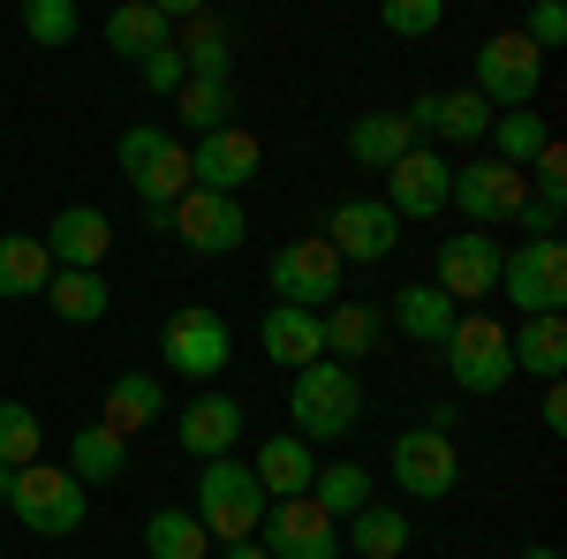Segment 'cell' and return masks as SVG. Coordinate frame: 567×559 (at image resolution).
<instances>
[{
	"mask_svg": "<svg viewBox=\"0 0 567 559\" xmlns=\"http://www.w3.org/2000/svg\"><path fill=\"white\" fill-rule=\"evenodd\" d=\"M114 167H122V182L136 189L152 235H167V213H175L182 189H189V144H182L175 130H159V122H136V130H122V144H114Z\"/></svg>",
	"mask_w": 567,
	"mask_h": 559,
	"instance_id": "cell-1",
	"label": "cell"
},
{
	"mask_svg": "<svg viewBox=\"0 0 567 559\" xmlns=\"http://www.w3.org/2000/svg\"><path fill=\"white\" fill-rule=\"evenodd\" d=\"M288 379H296V393H288V416H296V431H303L310 446H318V438H349V431L363 424V386H355V363H341V355H318V363L288 371Z\"/></svg>",
	"mask_w": 567,
	"mask_h": 559,
	"instance_id": "cell-2",
	"label": "cell"
},
{
	"mask_svg": "<svg viewBox=\"0 0 567 559\" xmlns=\"http://www.w3.org/2000/svg\"><path fill=\"white\" fill-rule=\"evenodd\" d=\"M265 484L250 462H235V454H219V462H205L197 469V507L189 515L205 521V537H219V545H243V537H258L265 521Z\"/></svg>",
	"mask_w": 567,
	"mask_h": 559,
	"instance_id": "cell-3",
	"label": "cell"
},
{
	"mask_svg": "<svg viewBox=\"0 0 567 559\" xmlns=\"http://www.w3.org/2000/svg\"><path fill=\"white\" fill-rule=\"evenodd\" d=\"M8 515L23 521V529H39V537H76L91 515V484L69 469H53V462H23L16 469V499H8Z\"/></svg>",
	"mask_w": 567,
	"mask_h": 559,
	"instance_id": "cell-4",
	"label": "cell"
},
{
	"mask_svg": "<svg viewBox=\"0 0 567 559\" xmlns=\"http://www.w3.org/2000/svg\"><path fill=\"white\" fill-rule=\"evenodd\" d=\"M227 355H235V325L219 318L213 302H182L175 318L159 325V363L175 379H189V386H213L227 371Z\"/></svg>",
	"mask_w": 567,
	"mask_h": 559,
	"instance_id": "cell-5",
	"label": "cell"
},
{
	"mask_svg": "<svg viewBox=\"0 0 567 559\" xmlns=\"http://www.w3.org/2000/svg\"><path fill=\"white\" fill-rule=\"evenodd\" d=\"M439 355H446V379H454V393H507L515 386V348H507V325L499 318H454V333L439 341Z\"/></svg>",
	"mask_w": 567,
	"mask_h": 559,
	"instance_id": "cell-6",
	"label": "cell"
},
{
	"mask_svg": "<svg viewBox=\"0 0 567 559\" xmlns=\"http://www.w3.org/2000/svg\"><path fill=\"white\" fill-rule=\"evenodd\" d=\"M492 296L515 302V318L567 310V250H560V235H553V242H529L523 235V250L499 258V288H492Z\"/></svg>",
	"mask_w": 567,
	"mask_h": 559,
	"instance_id": "cell-7",
	"label": "cell"
},
{
	"mask_svg": "<svg viewBox=\"0 0 567 559\" xmlns=\"http://www.w3.org/2000/svg\"><path fill=\"white\" fill-rule=\"evenodd\" d=\"M537 91H545V53L523 31H492L477 45V99L492 114H507V106H529Z\"/></svg>",
	"mask_w": 567,
	"mask_h": 559,
	"instance_id": "cell-8",
	"label": "cell"
},
{
	"mask_svg": "<svg viewBox=\"0 0 567 559\" xmlns=\"http://www.w3.org/2000/svg\"><path fill=\"white\" fill-rule=\"evenodd\" d=\"M167 235L182 250H197V258H235L250 242V213L235 197H219V189H182L175 213H167Z\"/></svg>",
	"mask_w": 567,
	"mask_h": 559,
	"instance_id": "cell-9",
	"label": "cell"
},
{
	"mask_svg": "<svg viewBox=\"0 0 567 559\" xmlns=\"http://www.w3.org/2000/svg\"><path fill=\"white\" fill-rule=\"evenodd\" d=\"M272 302H296V310H326L341 302V250L326 235H296L272 250Z\"/></svg>",
	"mask_w": 567,
	"mask_h": 559,
	"instance_id": "cell-10",
	"label": "cell"
},
{
	"mask_svg": "<svg viewBox=\"0 0 567 559\" xmlns=\"http://www.w3.org/2000/svg\"><path fill=\"white\" fill-rule=\"evenodd\" d=\"M401 227L409 219L393 213L386 197H341L333 213H326V242L341 250V265H386L401 250Z\"/></svg>",
	"mask_w": 567,
	"mask_h": 559,
	"instance_id": "cell-11",
	"label": "cell"
},
{
	"mask_svg": "<svg viewBox=\"0 0 567 559\" xmlns=\"http://www.w3.org/2000/svg\"><path fill=\"white\" fill-rule=\"evenodd\" d=\"M386 469H393V484H401V499H446V491L462 484V454H454L446 431L409 424L401 438H393Z\"/></svg>",
	"mask_w": 567,
	"mask_h": 559,
	"instance_id": "cell-12",
	"label": "cell"
},
{
	"mask_svg": "<svg viewBox=\"0 0 567 559\" xmlns=\"http://www.w3.org/2000/svg\"><path fill=\"white\" fill-rule=\"evenodd\" d=\"M258 545L272 559H341V521L326 515L318 499H272L258 521Z\"/></svg>",
	"mask_w": 567,
	"mask_h": 559,
	"instance_id": "cell-13",
	"label": "cell"
},
{
	"mask_svg": "<svg viewBox=\"0 0 567 559\" xmlns=\"http://www.w3.org/2000/svg\"><path fill=\"white\" fill-rule=\"evenodd\" d=\"M446 205H462V219H477V227H499L529 205V174L507 167V159H470L446 182Z\"/></svg>",
	"mask_w": 567,
	"mask_h": 559,
	"instance_id": "cell-14",
	"label": "cell"
},
{
	"mask_svg": "<svg viewBox=\"0 0 567 559\" xmlns=\"http://www.w3.org/2000/svg\"><path fill=\"white\" fill-rule=\"evenodd\" d=\"M499 235L492 227H462V235H446L439 242V258H432V288L439 296H454V302H477L499 288Z\"/></svg>",
	"mask_w": 567,
	"mask_h": 559,
	"instance_id": "cell-15",
	"label": "cell"
},
{
	"mask_svg": "<svg viewBox=\"0 0 567 559\" xmlns=\"http://www.w3.org/2000/svg\"><path fill=\"white\" fill-rule=\"evenodd\" d=\"M265 167V144L243 122H227V130H205L189 144V189H219V197H235L243 182H258Z\"/></svg>",
	"mask_w": 567,
	"mask_h": 559,
	"instance_id": "cell-16",
	"label": "cell"
},
{
	"mask_svg": "<svg viewBox=\"0 0 567 559\" xmlns=\"http://www.w3.org/2000/svg\"><path fill=\"white\" fill-rule=\"evenodd\" d=\"M446 182H454V159L439 144H409L386 167V205L401 219H439L446 213Z\"/></svg>",
	"mask_w": 567,
	"mask_h": 559,
	"instance_id": "cell-17",
	"label": "cell"
},
{
	"mask_svg": "<svg viewBox=\"0 0 567 559\" xmlns=\"http://www.w3.org/2000/svg\"><path fill=\"white\" fill-rule=\"evenodd\" d=\"M45 258L69 265V272H99L106 250H114V219L99 213V205H61V213L45 219Z\"/></svg>",
	"mask_w": 567,
	"mask_h": 559,
	"instance_id": "cell-18",
	"label": "cell"
},
{
	"mask_svg": "<svg viewBox=\"0 0 567 559\" xmlns=\"http://www.w3.org/2000/svg\"><path fill=\"white\" fill-rule=\"evenodd\" d=\"M175 438H182V454H197V462L235 454V446H243V401H227V393H197V401H182Z\"/></svg>",
	"mask_w": 567,
	"mask_h": 559,
	"instance_id": "cell-19",
	"label": "cell"
},
{
	"mask_svg": "<svg viewBox=\"0 0 567 559\" xmlns=\"http://www.w3.org/2000/svg\"><path fill=\"white\" fill-rule=\"evenodd\" d=\"M258 341H265V363H272V371H303V363H318V355H326L318 310H296V302H272V310H265Z\"/></svg>",
	"mask_w": 567,
	"mask_h": 559,
	"instance_id": "cell-20",
	"label": "cell"
},
{
	"mask_svg": "<svg viewBox=\"0 0 567 559\" xmlns=\"http://www.w3.org/2000/svg\"><path fill=\"white\" fill-rule=\"evenodd\" d=\"M318 333H326V355H341V363H355V355H371V348H386V310L363 296H341L318 310Z\"/></svg>",
	"mask_w": 567,
	"mask_h": 559,
	"instance_id": "cell-21",
	"label": "cell"
},
{
	"mask_svg": "<svg viewBox=\"0 0 567 559\" xmlns=\"http://www.w3.org/2000/svg\"><path fill=\"white\" fill-rule=\"evenodd\" d=\"M258 484H265V499H303L310 491V476H318V446H310L303 431H272L258 446Z\"/></svg>",
	"mask_w": 567,
	"mask_h": 559,
	"instance_id": "cell-22",
	"label": "cell"
},
{
	"mask_svg": "<svg viewBox=\"0 0 567 559\" xmlns=\"http://www.w3.org/2000/svg\"><path fill=\"white\" fill-rule=\"evenodd\" d=\"M454 318H462V302L439 296L432 280H409V288L393 296V310H386V325H401V341H424V348L446 341V333H454Z\"/></svg>",
	"mask_w": 567,
	"mask_h": 559,
	"instance_id": "cell-23",
	"label": "cell"
},
{
	"mask_svg": "<svg viewBox=\"0 0 567 559\" xmlns=\"http://www.w3.org/2000/svg\"><path fill=\"white\" fill-rule=\"evenodd\" d=\"M175 53L189 76H213V84H227L235 76V31L219 23L213 8L205 15H189V23H175Z\"/></svg>",
	"mask_w": 567,
	"mask_h": 559,
	"instance_id": "cell-24",
	"label": "cell"
},
{
	"mask_svg": "<svg viewBox=\"0 0 567 559\" xmlns=\"http://www.w3.org/2000/svg\"><path fill=\"white\" fill-rule=\"evenodd\" d=\"M409 144H424V136L409 130V114H393V106H379V114H355L349 122V159L355 167H379L386 174Z\"/></svg>",
	"mask_w": 567,
	"mask_h": 559,
	"instance_id": "cell-25",
	"label": "cell"
},
{
	"mask_svg": "<svg viewBox=\"0 0 567 559\" xmlns=\"http://www.w3.org/2000/svg\"><path fill=\"white\" fill-rule=\"evenodd\" d=\"M507 348H515V371H529V379H567V318L560 310L523 318V325L507 333Z\"/></svg>",
	"mask_w": 567,
	"mask_h": 559,
	"instance_id": "cell-26",
	"label": "cell"
},
{
	"mask_svg": "<svg viewBox=\"0 0 567 559\" xmlns=\"http://www.w3.org/2000/svg\"><path fill=\"white\" fill-rule=\"evenodd\" d=\"M159 401H167V393H159L152 371H122V379L106 386V401H99V424H114L122 438H130V431H152L159 424Z\"/></svg>",
	"mask_w": 567,
	"mask_h": 559,
	"instance_id": "cell-27",
	"label": "cell"
},
{
	"mask_svg": "<svg viewBox=\"0 0 567 559\" xmlns=\"http://www.w3.org/2000/svg\"><path fill=\"white\" fill-rule=\"evenodd\" d=\"M45 302H53V318H61V325H99V318L114 310V288H106L99 272H69V265H53Z\"/></svg>",
	"mask_w": 567,
	"mask_h": 559,
	"instance_id": "cell-28",
	"label": "cell"
},
{
	"mask_svg": "<svg viewBox=\"0 0 567 559\" xmlns=\"http://www.w3.org/2000/svg\"><path fill=\"white\" fill-rule=\"evenodd\" d=\"M99 39L114 45L122 61H144L152 45H175V23H167V15H159L152 0H122V8L106 15V31H99Z\"/></svg>",
	"mask_w": 567,
	"mask_h": 559,
	"instance_id": "cell-29",
	"label": "cell"
},
{
	"mask_svg": "<svg viewBox=\"0 0 567 559\" xmlns=\"http://www.w3.org/2000/svg\"><path fill=\"white\" fill-rule=\"evenodd\" d=\"M144 552L152 559H213V537L189 507H152L144 515Z\"/></svg>",
	"mask_w": 567,
	"mask_h": 559,
	"instance_id": "cell-30",
	"label": "cell"
},
{
	"mask_svg": "<svg viewBox=\"0 0 567 559\" xmlns=\"http://www.w3.org/2000/svg\"><path fill=\"white\" fill-rule=\"evenodd\" d=\"M45 280H53V258L39 235H0V302L45 296Z\"/></svg>",
	"mask_w": 567,
	"mask_h": 559,
	"instance_id": "cell-31",
	"label": "cell"
},
{
	"mask_svg": "<svg viewBox=\"0 0 567 559\" xmlns=\"http://www.w3.org/2000/svg\"><path fill=\"white\" fill-rule=\"evenodd\" d=\"M130 469V438L114 424H84L69 438V476H84V484H114V476Z\"/></svg>",
	"mask_w": 567,
	"mask_h": 559,
	"instance_id": "cell-32",
	"label": "cell"
},
{
	"mask_svg": "<svg viewBox=\"0 0 567 559\" xmlns=\"http://www.w3.org/2000/svg\"><path fill=\"white\" fill-rule=\"evenodd\" d=\"M484 144L507 159V167H529L545 144H553V122L537 114V106H507V114H492V130H484Z\"/></svg>",
	"mask_w": 567,
	"mask_h": 559,
	"instance_id": "cell-33",
	"label": "cell"
},
{
	"mask_svg": "<svg viewBox=\"0 0 567 559\" xmlns=\"http://www.w3.org/2000/svg\"><path fill=\"white\" fill-rule=\"evenodd\" d=\"M349 545L363 559H401L409 552V521H401V507H379V499H363L349 515Z\"/></svg>",
	"mask_w": 567,
	"mask_h": 559,
	"instance_id": "cell-34",
	"label": "cell"
},
{
	"mask_svg": "<svg viewBox=\"0 0 567 559\" xmlns=\"http://www.w3.org/2000/svg\"><path fill=\"white\" fill-rule=\"evenodd\" d=\"M310 499H318L333 521H349L355 507L371 499V469H363V462H318V476H310Z\"/></svg>",
	"mask_w": 567,
	"mask_h": 559,
	"instance_id": "cell-35",
	"label": "cell"
},
{
	"mask_svg": "<svg viewBox=\"0 0 567 559\" xmlns=\"http://www.w3.org/2000/svg\"><path fill=\"white\" fill-rule=\"evenodd\" d=\"M484 130H492V106H484L477 91H439L432 136H446V144H484Z\"/></svg>",
	"mask_w": 567,
	"mask_h": 559,
	"instance_id": "cell-36",
	"label": "cell"
},
{
	"mask_svg": "<svg viewBox=\"0 0 567 559\" xmlns=\"http://www.w3.org/2000/svg\"><path fill=\"white\" fill-rule=\"evenodd\" d=\"M175 106H182V122L205 136V130H227L235 122V84H213V76H189V84L175 91Z\"/></svg>",
	"mask_w": 567,
	"mask_h": 559,
	"instance_id": "cell-37",
	"label": "cell"
},
{
	"mask_svg": "<svg viewBox=\"0 0 567 559\" xmlns=\"http://www.w3.org/2000/svg\"><path fill=\"white\" fill-rule=\"evenodd\" d=\"M39 454H45L39 408H23V401H0V462H8V469H23V462H39Z\"/></svg>",
	"mask_w": 567,
	"mask_h": 559,
	"instance_id": "cell-38",
	"label": "cell"
},
{
	"mask_svg": "<svg viewBox=\"0 0 567 559\" xmlns=\"http://www.w3.org/2000/svg\"><path fill=\"white\" fill-rule=\"evenodd\" d=\"M16 8H23V31L39 45H69L84 31V8H76V0H16Z\"/></svg>",
	"mask_w": 567,
	"mask_h": 559,
	"instance_id": "cell-39",
	"label": "cell"
},
{
	"mask_svg": "<svg viewBox=\"0 0 567 559\" xmlns=\"http://www.w3.org/2000/svg\"><path fill=\"white\" fill-rule=\"evenodd\" d=\"M379 23H386L393 39H432L439 23H446V0H379Z\"/></svg>",
	"mask_w": 567,
	"mask_h": 559,
	"instance_id": "cell-40",
	"label": "cell"
},
{
	"mask_svg": "<svg viewBox=\"0 0 567 559\" xmlns=\"http://www.w3.org/2000/svg\"><path fill=\"white\" fill-rule=\"evenodd\" d=\"M515 31H523L537 53H560L567 45V0H529V15L515 23Z\"/></svg>",
	"mask_w": 567,
	"mask_h": 559,
	"instance_id": "cell-41",
	"label": "cell"
},
{
	"mask_svg": "<svg viewBox=\"0 0 567 559\" xmlns=\"http://www.w3.org/2000/svg\"><path fill=\"white\" fill-rule=\"evenodd\" d=\"M523 174H529V189H537L545 205H567V152H560V136H553V144H545Z\"/></svg>",
	"mask_w": 567,
	"mask_h": 559,
	"instance_id": "cell-42",
	"label": "cell"
},
{
	"mask_svg": "<svg viewBox=\"0 0 567 559\" xmlns=\"http://www.w3.org/2000/svg\"><path fill=\"white\" fill-rule=\"evenodd\" d=\"M136 76H144V84L159 91V99H175V91L189 84V69H182V53H175V45H152V53L136 61Z\"/></svg>",
	"mask_w": 567,
	"mask_h": 559,
	"instance_id": "cell-43",
	"label": "cell"
},
{
	"mask_svg": "<svg viewBox=\"0 0 567 559\" xmlns=\"http://www.w3.org/2000/svg\"><path fill=\"white\" fill-rule=\"evenodd\" d=\"M515 219H523V235H529V242H553V235H560V205H545V197H529V205H523Z\"/></svg>",
	"mask_w": 567,
	"mask_h": 559,
	"instance_id": "cell-44",
	"label": "cell"
},
{
	"mask_svg": "<svg viewBox=\"0 0 567 559\" xmlns=\"http://www.w3.org/2000/svg\"><path fill=\"white\" fill-rule=\"evenodd\" d=\"M537 416H545V431H567V386H560V379H545V401H537Z\"/></svg>",
	"mask_w": 567,
	"mask_h": 559,
	"instance_id": "cell-45",
	"label": "cell"
},
{
	"mask_svg": "<svg viewBox=\"0 0 567 559\" xmlns=\"http://www.w3.org/2000/svg\"><path fill=\"white\" fill-rule=\"evenodd\" d=\"M454 424H462V401H432V416H424V431H446V438H454Z\"/></svg>",
	"mask_w": 567,
	"mask_h": 559,
	"instance_id": "cell-46",
	"label": "cell"
},
{
	"mask_svg": "<svg viewBox=\"0 0 567 559\" xmlns=\"http://www.w3.org/2000/svg\"><path fill=\"white\" fill-rule=\"evenodd\" d=\"M152 8H159V15H167V23H189V15H205V8H213V0H152Z\"/></svg>",
	"mask_w": 567,
	"mask_h": 559,
	"instance_id": "cell-47",
	"label": "cell"
},
{
	"mask_svg": "<svg viewBox=\"0 0 567 559\" xmlns=\"http://www.w3.org/2000/svg\"><path fill=\"white\" fill-rule=\"evenodd\" d=\"M219 559H272V552H265L258 537H243V545H219Z\"/></svg>",
	"mask_w": 567,
	"mask_h": 559,
	"instance_id": "cell-48",
	"label": "cell"
},
{
	"mask_svg": "<svg viewBox=\"0 0 567 559\" xmlns=\"http://www.w3.org/2000/svg\"><path fill=\"white\" fill-rule=\"evenodd\" d=\"M8 499H16V469L0 462V507H8Z\"/></svg>",
	"mask_w": 567,
	"mask_h": 559,
	"instance_id": "cell-49",
	"label": "cell"
},
{
	"mask_svg": "<svg viewBox=\"0 0 567 559\" xmlns=\"http://www.w3.org/2000/svg\"><path fill=\"white\" fill-rule=\"evenodd\" d=\"M523 559H560V552H553V545H523Z\"/></svg>",
	"mask_w": 567,
	"mask_h": 559,
	"instance_id": "cell-50",
	"label": "cell"
}]
</instances>
